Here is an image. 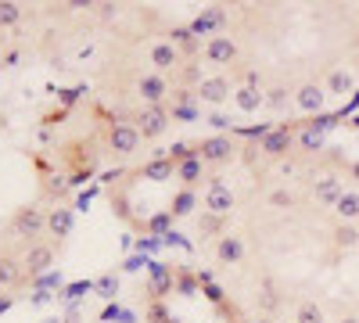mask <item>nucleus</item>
Masks as SVG:
<instances>
[{
    "label": "nucleus",
    "mask_w": 359,
    "mask_h": 323,
    "mask_svg": "<svg viewBox=\"0 0 359 323\" xmlns=\"http://www.w3.org/2000/svg\"><path fill=\"white\" fill-rule=\"evenodd\" d=\"M8 233L22 241V252L33 248V245H40V241L47 238V212L36 209V205H25V209H18V212L11 216Z\"/></svg>",
    "instance_id": "f257e3e1"
},
{
    "label": "nucleus",
    "mask_w": 359,
    "mask_h": 323,
    "mask_svg": "<svg viewBox=\"0 0 359 323\" xmlns=\"http://www.w3.org/2000/svg\"><path fill=\"white\" fill-rule=\"evenodd\" d=\"M194 155L201 158L205 169H223L230 162H237V155H241V148H237V140L226 137V133H216V137H205L194 144Z\"/></svg>",
    "instance_id": "f03ea898"
},
{
    "label": "nucleus",
    "mask_w": 359,
    "mask_h": 323,
    "mask_svg": "<svg viewBox=\"0 0 359 323\" xmlns=\"http://www.w3.org/2000/svg\"><path fill=\"white\" fill-rule=\"evenodd\" d=\"M133 130L144 137V140H158L169 126H172V115H169V104H140L133 115H130Z\"/></svg>",
    "instance_id": "7ed1b4c3"
},
{
    "label": "nucleus",
    "mask_w": 359,
    "mask_h": 323,
    "mask_svg": "<svg viewBox=\"0 0 359 323\" xmlns=\"http://www.w3.org/2000/svg\"><path fill=\"white\" fill-rule=\"evenodd\" d=\"M327 97H331V94H327V86H323L320 79H306V83L294 86V108L302 111V115H309L306 123L327 119V111H323V108H327ZM331 119H334V115H331Z\"/></svg>",
    "instance_id": "20e7f679"
},
{
    "label": "nucleus",
    "mask_w": 359,
    "mask_h": 323,
    "mask_svg": "<svg viewBox=\"0 0 359 323\" xmlns=\"http://www.w3.org/2000/svg\"><path fill=\"white\" fill-rule=\"evenodd\" d=\"M140 144H144V137L133 130V123H108V130H104V151L108 155L130 158L140 151Z\"/></svg>",
    "instance_id": "39448f33"
},
{
    "label": "nucleus",
    "mask_w": 359,
    "mask_h": 323,
    "mask_svg": "<svg viewBox=\"0 0 359 323\" xmlns=\"http://www.w3.org/2000/svg\"><path fill=\"white\" fill-rule=\"evenodd\" d=\"M133 94L140 97V104H169V101H172L169 76H158V72H144V76H137Z\"/></svg>",
    "instance_id": "423d86ee"
},
{
    "label": "nucleus",
    "mask_w": 359,
    "mask_h": 323,
    "mask_svg": "<svg viewBox=\"0 0 359 323\" xmlns=\"http://www.w3.org/2000/svg\"><path fill=\"white\" fill-rule=\"evenodd\" d=\"M201 57L208 65H241V47H237V40L233 36H226V33H219V36H212V40H205V47H201Z\"/></svg>",
    "instance_id": "0eeeda50"
},
{
    "label": "nucleus",
    "mask_w": 359,
    "mask_h": 323,
    "mask_svg": "<svg viewBox=\"0 0 359 323\" xmlns=\"http://www.w3.org/2000/svg\"><path fill=\"white\" fill-rule=\"evenodd\" d=\"M201 209L212 212V216L230 219V212H233V191L219 180V176H208V191H205V198H201Z\"/></svg>",
    "instance_id": "6e6552de"
},
{
    "label": "nucleus",
    "mask_w": 359,
    "mask_h": 323,
    "mask_svg": "<svg viewBox=\"0 0 359 323\" xmlns=\"http://www.w3.org/2000/svg\"><path fill=\"white\" fill-rule=\"evenodd\" d=\"M147 62H151V72H158V76H172L180 65L187 62V57L180 54L169 40H158V43L147 47Z\"/></svg>",
    "instance_id": "1a4fd4ad"
},
{
    "label": "nucleus",
    "mask_w": 359,
    "mask_h": 323,
    "mask_svg": "<svg viewBox=\"0 0 359 323\" xmlns=\"http://www.w3.org/2000/svg\"><path fill=\"white\" fill-rule=\"evenodd\" d=\"M54 259H57V245H50V241H40V245H33V248H25V252H22L25 277H43V273L54 266Z\"/></svg>",
    "instance_id": "9d476101"
},
{
    "label": "nucleus",
    "mask_w": 359,
    "mask_h": 323,
    "mask_svg": "<svg viewBox=\"0 0 359 323\" xmlns=\"http://www.w3.org/2000/svg\"><path fill=\"white\" fill-rule=\"evenodd\" d=\"M172 287H176V270L165 266V262H151V266H147V298L158 302Z\"/></svg>",
    "instance_id": "9b49d317"
},
{
    "label": "nucleus",
    "mask_w": 359,
    "mask_h": 323,
    "mask_svg": "<svg viewBox=\"0 0 359 323\" xmlns=\"http://www.w3.org/2000/svg\"><path fill=\"white\" fill-rule=\"evenodd\" d=\"M198 101H205V104H223L226 97H233V83L226 79V76H205L201 83H198Z\"/></svg>",
    "instance_id": "f8f14e48"
},
{
    "label": "nucleus",
    "mask_w": 359,
    "mask_h": 323,
    "mask_svg": "<svg viewBox=\"0 0 359 323\" xmlns=\"http://www.w3.org/2000/svg\"><path fill=\"white\" fill-rule=\"evenodd\" d=\"M69 233H72V209L69 205L47 209V238H50V245H62Z\"/></svg>",
    "instance_id": "ddd939ff"
},
{
    "label": "nucleus",
    "mask_w": 359,
    "mask_h": 323,
    "mask_svg": "<svg viewBox=\"0 0 359 323\" xmlns=\"http://www.w3.org/2000/svg\"><path fill=\"white\" fill-rule=\"evenodd\" d=\"M165 40H169L180 54H184L187 62H198V54H201V47H205V43L191 33V25H172L169 33H165Z\"/></svg>",
    "instance_id": "4468645a"
},
{
    "label": "nucleus",
    "mask_w": 359,
    "mask_h": 323,
    "mask_svg": "<svg viewBox=\"0 0 359 323\" xmlns=\"http://www.w3.org/2000/svg\"><path fill=\"white\" fill-rule=\"evenodd\" d=\"M248 248H245V238H237V233H223L216 241V262L219 266H237V262H245Z\"/></svg>",
    "instance_id": "2eb2a0df"
},
{
    "label": "nucleus",
    "mask_w": 359,
    "mask_h": 323,
    "mask_svg": "<svg viewBox=\"0 0 359 323\" xmlns=\"http://www.w3.org/2000/svg\"><path fill=\"white\" fill-rule=\"evenodd\" d=\"M223 22H226V15H223V8H205L198 18H191L187 25H191V33L201 40V36H219V29H223Z\"/></svg>",
    "instance_id": "dca6fc26"
},
{
    "label": "nucleus",
    "mask_w": 359,
    "mask_h": 323,
    "mask_svg": "<svg viewBox=\"0 0 359 323\" xmlns=\"http://www.w3.org/2000/svg\"><path fill=\"white\" fill-rule=\"evenodd\" d=\"M18 284H25V266H22V255H11V252H4L0 255V287H18Z\"/></svg>",
    "instance_id": "f3484780"
},
{
    "label": "nucleus",
    "mask_w": 359,
    "mask_h": 323,
    "mask_svg": "<svg viewBox=\"0 0 359 323\" xmlns=\"http://www.w3.org/2000/svg\"><path fill=\"white\" fill-rule=\"evenodd\" d=\"M137 176H144V180H151V184H165V180H176V165L169 158H151L137 169Z\"/></svg>",
    "instance_id": "a211bd4d"
},
{
    "label": "nucleus",
    "mask_w": 359,
    "mask_h": 323,
    "mask_svg": "<svg viewBox=\"0 0 359 323\" xmlns=\"http://www.w3.org/2000/svg\"><path fill=\"white\" fill-rule=\"evenodd\" d=\"M233 104L241 108L245 115H252V111H259L266 104V90H259V86H237V90H233Z\"/></svg>",
    "instance_id": "6ab92c4d"
},
{
    "label": "nucleus",
    "mask_w": 359,
    "mask_h": 323,
    "mask_svg": "<svg viewBox=\"0 0 359 323\" xmlns=\"http://www.w3.org/2000/svg\"><path fill=\"white\" fill-rule=\"evenodd\" d=\"M176 180H180V187L194 191V187L205 180V165H201V158H187V162H180V165H176Z\"/></svg>",
    "instance_id": "aec40b11"
},
{
    "label": "nucleus",
    "mask_w": 359,
    "mask_h": 323,
    "mask_svg": "<svg viewBox=\"0 0 359 323\" xmlns=\"http://www.w3.org/2000/svg\"><path fill=\"white\" fill-rule=\"evenodd\" d=\"M280 291H277V284L273 280H262V287H259V295H255V305H259V312H266V316H273L277 309H280Z\"/></svg>",
    "instance_id": "412c9836"
},
{
    "label": "nucleus",
    "mask_w": 359,
    "mask_h": 323,
    "mask_svg": "<svg viewBox=\"0 0 359 323\" xmlns=\"http://www.w3.org/2000/svg\"><path fill=\"white\" fill-rule=\"evenodd\" d=\"M230 226V219H223V216H212V212H205L201 209V216H198V233H201V238H223V233H230L226 230Z\"/></svg>",
    "instance_id": "4be33fe9"
},
{
    "label": "nucleus",
    "mask_w": 359,
    "mask_h": 323,
    "mask_svg": "<svg viewBox=\"0 0 359 323\" xmlns=\"http://www.w3.org/2000/svg\"><path fill=\"white\" fill-rule=\"evenodd\" d=\"M294 323H327V309L316 298H302L294 305Z\"/></svg>",
    "instance_id": "5701e85b"
},
{
    "label": "nucleus",
    "mask_w": 359,
    "mask_h": 323,
    "mask_svg": "<svg viewBox=\"0 0 359 323\" xmlns=\"http://www.w3.org/2000/svg\"><path fill=\"white\" fill-rule=\"evenodd\" d=\"M194 205H198V194L187 191V187H180V191L172 194V201H169V212H172V219H184V216L194 212Z\"/></svg>",
    "instance_id": "b1692460"
},
{
    "label": "nucleus",
    "mask_w": 359,
    "mask_h": 323,
    "mask_svg": "<svg viewBox=\"0 0 359 323\" xmlns=\"http://www.w3.org/2000/svg\"><path fill=\"white\" fill-rule=\"evenodd\" d=\"M291 101H294V90H291V86H284V83H269V86H266V108L284 111Z\"/></svg>",
    "instance_id": "393cba45"
},
{
    "label": "nucleus",
    "mask_w": 359,
    "mask_h": 323,
    "mask_svg": "<svg viewBox=\"0 0 359 323\" xmlns=\"http://www.w3.org/2000/svg\"><path fill=\"white\" fill-rule=\"evenodd\" d=\"M266 205H269V209L287 212V209H298V194H294V191H287V187H273V191L266 194Z\"/></svg>",
    "instance_id": "a878e982"
},
{
    "label": "nucleus",
    "mask_w": 359,
    "mask_h": 323,
    "mask_svg": "<svg viewBox=\"0 0 359 323\" xmlns=\"http://www.w3.org/2000/svg\"><path fill=\"white\" fill-rule=\"evenodd\" d=\"M22 22V4H15V0H0V33L4 29H15Z\"/></svg>",
    "instance_id": "bb28decb"
},
{
    "label": "nucleus",
    "mask_w": 359,
    "mask_h": 323,
    "mask_svg": "<svg viewBox=\"0 0 359 323\" xmlns=\"http://www.w3.org/2000/svg\"><path fill=\"white\" fill-rule=\"evenodd\" d=\"M169 226H172V212H169V209H165V212H158L151 223H144V230H147V233H162V238H165V230H169Z\"/></svg>",
    "instance_id": "cd10ccee"
},
{
    "label": "nucleus",
    "mask_w": 359,
    "mask_h": 323,
    "mask_svg": "<svg viewBox=\"0 0 359 323\" xmlns=\"http://www.w3.org/2000/svg\"><path fill=\"white\" fill-rule=\"evenodd\" d=\"M169 115H172V123L180 119V123H191V119H198V108L194 104H169Z\"/></svg>",
    "instance_id": "c85d7f7f"
},
{
    "label": "nucleus",
    "mask_w": 359,
    "mask_h": 323,
    "mask_svg": "<svg viewBox=\"0 0 359 323\" xmlns=\"http://www.w3.org/2000/svg\"><path fill=\"white\" fill-rule=\"evenodd\" d=\"M97 291H101L104 298H115V291H118V277H115V273H104V277L97 280Z\"/></svg>",
    "instance_id": "c756f323"
},
{
    "label": "nucleus",
    "mask_w": 359,
    "mask_h": 323,
    "mask_svg": "<svg viewBox=\"0 0 359 323\" xmlns=\"http://www.w3.org/2000/svg\"><path fill=\"white\" fill-rule=\"evenodd\" d=\"M194 284H201V280H198V277H191V273H176V287L184 291V295H191Z\"/></svg>",
    "instance_id": "7c9ffc66"
},
{
    "label": "nucleus",
    "mask_w": 359,
    "mask_h": 323,
    "mask_svg": "<svg viewBox=\"0 0 359 323\" xmlns=\"http://www.w3.org/2000/svg\"><path fill=\"white\" fill-rule=\"evenodd\" d=\"M90 287H94V284H90V280H79V284H72V287H65V298H79V295H83V291H90Z\"/></svg>",
    "instance_id": "2f4dec72"
},
{
    "label": "nucleus",
    "mask_w": 359,
    "mask_h": 323,
    "mask_svg": "<svg viewBox=\"0 0 359 323\" xmlns=\"http://www.w3.org/2000/svg\"><path fill=\"white\" fill-rule=\"evenodd\" d=\"M36 287H62V273H43L36 280Z\"/></svg>",
    "instance_id": "473e14b6"
},
{
    "label": "nucleus",
    "mask_w": 359,
    "mask_h": 323,
    "mask_svg": "<svg viewBox=\"0 0 359 323\" xmlns=\"http://www.w3.org/2000/svg\"><path fill=\"white\" fill-rule=\"evenodd\" d=\"M90 198H94V191H86V194H79V198H76V209H86V205H90Z\"/></svg>",
    "instance_id": "72a5a7b5"
},
{
    "label": "nucleus",
    "mask_w": 359,
    "mask_h": 323,
    "mask_svg": "<svg viewBox=\"0 0 359 323\" xmlns=\"http://www.w3.org/2000/svg\"><path fill=\"white\" fill-rule=\"evenodd\" d=\"M208 123H212V126H216V130H226V126H230V123H226V119H223V115H212V119H208Z\"/></svg>",
    "instance_id": "f704fd0d"
},
{
    "label": "nucleus",
    "mask_w": 359,
    "mask_h": 323,
    "mask_svg": "<svg viewBox=\"0 0 359 323\" xmlns=\"http://www.w3.org/2000/svg\"><path fill=\"white\" fill-rule=\"evenodd\" d=\"M11 302H15L11 295H8V298H0V312H8V309H11Z\"/></svg>",
    "instance_id": "c9c22d12"
},
{
    "label": "nucleus",
    "mask_w": 359,
    "mask_h": 323,
    "mask_svg": "<svg viewBox=\"0 0 359 323\" xmlns=\"http://www.w3.org/2000/svg\"><path fill=\"white\" fill-rule=\"evenodd\" d=\"M0 47H4V33H0Z\"/></svg>",
    "instance_id": "e433bc0d"
},
{
    "label": "nucleus",
    "mask_w": 359,
    "mask_h": 323,
    "mask_svg": "<svg viewBox=\"0 0 359 323\" xmlns=\"http://www.w3.org/2000/svg\"><path fill=\"white\" fill-rule=\"evenodd\" d=\"M50 323H62V319H50Z\"/></svg>",
    "instance_id": "4c0bfd02"
}]
</instances>
